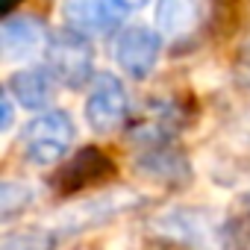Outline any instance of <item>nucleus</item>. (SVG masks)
<instances>
[{
	"mask_svg": "<svg viewBox=\"0 0 250 250\" xmlns=\"http://www.w3.org/2000/svg\"><path fill=\"white\" fill-rule=\"evenodd\" d=\"M109 174H112V162L100 150H80L77 159L59 174V186L62 191H80L88 188L91 183H100Z\"/></svg>",
	"mask_w": 250,
	"mask_h": 250,
	"instance_id": "9b49d317",
	"label": "nucleus"
},
{
	"mask_svg": "<svg viewBox=\"0 0 250 250\" xmlns=\"http://www.w3.org/2000/svg\"><path fill=\"white\" fill-rule=\"evenodd\" d=\"M136 168H139V174H145L156 183H165V186H180L191 177V168H188L186 156L177 153L174 147H168V142L147 145L145 153L139 156Z\"/></svg>",
	"mask_w": 250,
	"mask_h": 250,
	"instance_id": "1a4fd4ad",
	"label": "nucleus"
},
{
	"mask_svg": "<svg viewBox=\"0 0 250 250\" xmlns=\"http://www.w3.org/2000/svg\"><path fill=\"white\" fill-rule=\"evenodd\" d=\"M56 241H59V232L27 227L21 232H9L3 238V250H56Z\"/></svg>",
	"mask_w": 250,
	"mask_h": 250,
	"instance_id": "ddd939ff",
	"label": "nucleus"
},
{
	"mask_svg": "<svg viewBox=\"0 0 250 250\" xmlns=\"http://www.w3.org/2000/svg\"><path fill=\"white\" fill-rule=\"evenodd\" d=\"M50 33L33 15H12L0 27V50L6 62H30L44 53Z\"/></svg>",
	"mask_w": 250,
	"mask_h": 250,
	"instance_id": "423d86ee",
	"label": "nucleus"
},
{
	"mask_svg": "<svg viewBox=\"0 0 250 250\" xmlns=\"http://www.w3.org/2000/svg\"><path fill=\"white\" fill-rule=\"evenodd\" d=\"M162 235L186 244V247H206L212 241H224V227L218 229L200 209H171L159 218Z\"/></svg>",
	"mask_w": 250,
	"mask_h": 250,
	"instance_id": "6e6552de",
	"label": "nucleus"
},
{
	"mask_svg": "<svg viewBox=\"0 0 250 250\" xmlns=\"http://www.w3.org/2000/svg\"><path fill=\"white\" fill-rule=\"evenodd\" d=\"M36 200V191L30 183H15V180H6L3 186H0V218H3V224H9L15 215H21L30 203Z\"/></svg>",
	"mask_w": 250,
	"mask_h": 250,
	"instance_id": "f8f14e48",
	"label": "nucleus"
},
{
	"mask_svg": "<svg viewBox=\"0 0 250 250\" xmlns=\"http://www.w3.org/2000/svg\"><path fill=\"white\" fill-rule=\"evenodd\" d=\"M74 139H77L74 118L65 109H44L21 133V156L36 168H50L65 159Z\"/></svg>",
	"mask_w": 250,
	"mask_h": 250,
	"instance_id": "f257e3e1",
	"label": "nucleus"
},
{
	"mask_svg": "<svg viewBox=\"0 0 250 250\" xmlns=\"http://www.w3.org/2000/svg\"><path fill=\"white\" fill-rule=\"evenodd\" d=\"M127 115H130V94L124 88V83L109 71L94 74L88 97H85V124H88V130L97 133V136H109L118 127H124Z\"/></svg>",
	"mask_w": 250,
	"mask_h": 250,
	"instance_id": "20e7f679",
	"label": "nucleus"
},
{
	"mask_svg": "<svg viewBox=\"0 0 250 250\" xmlns=\"http://www.w3.org/2000/svg\"><path fill=\"white\" fill-rule=\"evenodd\" d=\"M203 12V0H156L153 24L165 39H183L200 27Z\"/></svg>",
	"mask_w": 250,
	"mask_h": 250,
	"instance_id": "9d476101",
	"label": "nucleus"
},
{
	"mask_svg": "<svg viewBox=\"0 0 250 250\" xmlns=\"http://www.w3.org/2000/svg\"><path fill=\"white\" fill-rule=\"evenodd\" d=\"M56 77L53 71L44 65V68H36V65H27L21 71H15L6 83V91L15 97V103L21 109H30V112H44L50 109L53 97H56Z\"/></svg>",
	"mask_w": 250,
	"mask_h": 250,
	"instance_id": "0eeeda50",
	"label": "nucleus"
},
{
	"mask_svg": "<svg viewBox=\"0 0 250 250\" xmlns=\"http://www.w3.org/2000/svg\"><path fill=\"white\" fill-rule=\"evenodd\" d=\"M162 33L156 27H145V24H133L124 27L115 36L112 44V56L118 62V68L133 77V80H147L153 74V68L159 65L162 56Z\"/></svg>",
	"mask_w": 250,
	"mask_h": 250,
	"instance_id": "39448f33",
	"label": "nucleus"
},
{
	"mask_svg": "<svg viewBox=\"0 0 250 250\" xmlns=\"http://www.w3.org/2000/svg\"><path fill=\"white\" fill-rule=\"evenodd\" d=\"M0 106H3V124H0V130L9 133L12 124H15V97L9 91H3V100H0Z\"/></svg>",
	"mask_w": 250,
	"mask_h": 250,
	"instance_id": "4468645a",
	"label": "nucleus"
},
{
	"mask_svg": "<svg viewBox=\"0 0 250 250\" xmlns=\"http://www.w3.org/2000/svg\"><path fill=\"white\" fill-rule=\"evenodd\" d=\"M44 56H47V68L53 71V77L65 88H83L85 83L94 80V44H91V36H85V33H80L74 27L50 33Z\"/></svg>",
	"mask_w": 250,
	"mask_h": 250,
	"instance_id": "f03ea898",
	"label": "nucleus"
},
{
	"mask_svg": "<svg viewBox=\"0 0 250 250\" xmlns=\"http://www.w3.org/2000/svg\"><path fill=\"white\" fill-rule=\"evenodd\" d=\"M147 3L150 0H62V18L65 27L85 36H106Z\"/></svg>",
	"mask_w": 250,
	"mask_h": 250,
	"instance_id": "7ed1b4c3",
	"label": "nucleus"
}]
</instances>
